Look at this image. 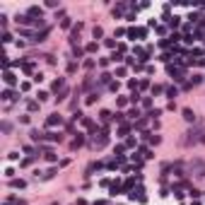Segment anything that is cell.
<instances>
[{
  "instance_id": "15",
  "label": "cell",
  "mask_w": 205,
  "mask_h": 205,
  "mask_svg": "<svg viewBox=\"0 0 205 205\" xmlns=\"http://www.w3.org/2000/svg\"><path fill=\"white\" fill-rule=\"evenodd\" d=\"M82 142H85V137H82V135H80V133H77V137L72 140V150H77V147H80Z\"/></svg>"
},
{
  "instance_id": "31",
  "label": "cell",
  "mask_w": 205,
  "mask_h": 205,
  "mask_svg": "<svg viewBox=\"0 0 205 205\" xmlns=\"http://www.w3.org/2000/svg\"><path fill=\"white\" fill-rule=\"evenodd\" d=\"M7 159H12V162H15V159H19V152H10V155H7Z\"/></svg>"
},
{
  "instance_id": "8",
  "label": "cell",
  "mask_w": 205,
  "mask_h": 205,
  "mask_svg": "<svg viewBox=\"0 0 205 205\" xmlns=\"http://www.w3.org/2000/svg\"><path fill=\"white\" fill-rule=\"evenodd\" d=\"M130 198H133V200H140V203H145V200H147V198H145V193H142V188H137V191H133V193H130Z\"/></svg>"
},
{
  "instance_id": "23",
  "label": "cell",
  "mask_w": 205,
  "mask_h": 205,
  "mask_svg": "<svg viewBox=\"0 0 205 205\" xmlns=\"http://www.w3.org/2000/svg\"><path fill=\"white\" fill-rule=\"evenodd\" d=\"M128 130H130V126H128V123H123V126H121V128H118V133H121V135H126V133H128Z\"/></svg>"
},
{
  "instance_id": "26",
  "label": "cell",
  "mask_w": 205,
  "mask_h": 205,
  "mask_svg": "<svg viewBox=\"0 0 205 205\" xmlns=\"http://www.w3.org/2000/svg\"><path fill=\"white\" fill-rule=\"evenodd\" d=\"M36 97H39V102H46V99H48V92H39Z\"/></svg>"
},
{
  "instance_id": "13",
  "label": "cell",
  "mask_w": 205,
  "mask_h": 205,
  "mask_svg": "<svg viewBox=\"0 0 205 205\" xmlns=\"http://www.w3.org/2000/svg\"><path fill=\"white\" fill-rule=\"evenodd\" d=\"M99 82H102V85H111V75H109V72H102V75H99Z\"/></svg>"
},
{
  "instance_id": "21",
  "label": "cell",
  "mask_w": 205,
  "mask_h": 205,
  "mask_svg": "<svg viewBox=\"0 0 205 205\" xmlns=\"http://www.w3.org/2000/svg\"><path fill=\"white\" fill-rule=\"evenodd\" d=\"M137 116H140V109H130L128 111V118H137Z\"/></svg>"
},
{
  "instance_id": "22",
  "label": "cell",
  "mask_w": 205,
  "mask_h": 205,
  "mask_svg": "<svg viewBox=\"0 0 205 205\" xmlns=\"http://www.w3.org/2000/svg\"><path fill=\"white\" fill-rule=\"evenodd\" d=\"M97 48H99V46H97V41H94V43H87V53H94Z\"/></svg>"
},
{
  "instance_id": "12",
  "label": "cell",
  "mask_w": 205,
  "mask_h": 205,
  "mask_svg": "<svg viewBox=\"0 0 205 205\" xmlns=\"http://www.w3.org/2000/svg\"><path fill=\"white\" fill-rule=\"evenodd\" d=\"M99 118L102 121H113V113L111 111H99Z\"/></svg>"
},
{
  "instance_id": "35",
  "label": "cell",
  "mask_w": 205,
  "mask_h": 205,
  "mask_svg": "<svg viewBox=\"0 0 205 205\" xmlns=\"http://www.w3.org/2000/svg\"><path fill=\"white\" fill-rule=\"evenodd\" d=\"M92 205H106V203H104V200H97V203H92Z\"/></svg>"
},
{
  "instance_id": "11",
  "label": "cell",
  "mask_w": 205,
  "mask_h": 205,
  "mask_svg": "<svg viewBox=\"0 0 205 205\" xmlns=\"http://www.w3.org/2000/svg\"><path fill=\"white\" fill-rule=\"evenodd\" d=\"M39 106H41L39 99H29V102H27V109H29V111H39Z\"/></svg>"
},
{
  "instance_id": "27",
  "label": "cell",
  "mask_w": 205,
  "mask_h": 205,
  "mask_svg": "<svg viewBox=\"0 0 205 205\" xmlns=\"http://www.w3.org/2000/svg\"><path fill=\"white\" fill-rule=\"evenodd\" d=\"M82 65H85V68L89 70V68H94V61H92V58H87V61H85V63H82Z\"/></svg>"
},
{
  "instance_id": "25",
  "label": "cell",
  "mask_w": 205,
  "mask_h": 205,
  "mask_svg": "<svg viewBox=\"0 0 205 205\" xmlns=\"http://www.w3.org/2000/svg\"><path fill=\"white\" fill-rule=\"evenodd\" d=\"M137 99H140V92H137V89H135V92L130 94V102H133V104H137Z\"/></svg>"
},
{
  "instance_id": "33",
  "label": "cell",
  "mask_w": 205,
  "mask_h": 205,
  "mask_svg": "<svg viewBox=\"0 0 205 205\" xmlns=\"http://www.w3.org/2000/svg\"><path fill=\"white\" fill-rule=\"evenodd\" d=\"M109 63H111V58H102V61H99V65H102V68H106Z\"/></svg>"
},
{
  "instance_id": "20",
  "label": "cell",
  "mask_w": 205,
  "mask_h": 205,
  "mask_svg": "<svg viewBox=\"0 0 205 205\" xmlns=\"http://www.w3.org/2000/svg\"><path fill=\"white\" fill-rule=\"evenodd\" d=\"M68 87H65V89H63V92H61V94H58V97H56V102H63V99H65V97H68Z\"/></svg>"
},
{
  "instance_id": "32",
  "label": "cell",
  "mask_w": 205,
  "mask_h": 205,
  "mask_svg": "<svg viewBox=\"0 0 205 205\" xmlns=\"http://www.w3.org/2000/svg\"><path fill=\"white\" fill-rule=\"evenodd\" d=\"M10 41H12V36H10L7 32H5V34H2V43H10Z\"/></svg>"
},
{
  "instance_id": "19",
  "label": "cell",
  "mask_w": 205,
  "mask_h": 205,
  "mask_svg": "<svg viewBox=\"0 0 205 205\" xmlns=\"http://www.w3.org/2000/svg\"><path fill=\"white\" fill-rule=\"evenodd\" d=\"M140 155H142V157H145V159H150V157H152V152H150V150H147V147H140Z\"/></svg>"
},
{
  "instance_id": "5",
  "label": "cell",
  "mask_w": 205,
  "mask_h": 205,
  "mask_svg": "<svg viewBox=\"0 0 205 205\" xmlns=\"http://www.w3.org/2000/svg\"><path fill=\"white\" fill-rule=\"evenodd\" d=\"M167 70H169V75L174 77V80H183V70H181V68H174V65H169Z\"/></svg>"
},
{
  "instance_id": "3",
  "label": "cell",
  "mask_w": 205,
  "mask_h": 205,
  "mask_svg": "<svg viewBox=\"0 0 205 205\" xmlns=\"http://www.w3.org/2000/svg\"><path fill=\"white\" fill-rule=\"evenodd\" d=\"M2 80H5V85H10V87H12V85H17V77H15L10 70H5V72H2Z\"/></svg>"
},
{
  "instance_id": "9",
  "label": "cell",
  "mask_w": 205,
  "mask_h": 205,
  "mask_svg": "<svg viewBox=\"0 0 205 205\" xmlns=\"http://www.w3.org/2000/svg\"><path fill=\"white\" fill-rule=\"evenodd\" d=\"M181 113H183V118H186V121H188V123H193V121H196V113H193V111H191V109H183V111H181Z\"/></svg>"
},
{
  "instance_id": "6",
  "label": "cell",
  "mask_w": 205,
  "mask_h": 205,
  "mask_svg": "<svg viewBox=\"0 0 205 205\" xmlns=\"http://www.w3.org/2000/svg\"><path fill=\"white\" fill-rule=\"evenodd\" d=\"M27 15H29L32 19H34V17H39V19H41V17H43V12H41V7H36V5H32V7L27 10Z\"/></svg>"
},
{
  "instance_id": "2",
  "label": "cell",
  "mask_w": 205,
  "mask_h": 205,
  "mask_svg": "<svg viewBox=\"0 0 205 205\" xmlns=\"http://www.w3.org/2000/svg\"><path fill=\"white\" fill-rule=\"evenodd\" d=\"M186 135H188V137H186L183 142H186V145H193V142H198V140H200L198 135H203V133H200V130H188Z\"/></svg>"
},
{
  "instance_id": "10",
  "label": "cell",
  "mask_w": 205,
  "mask_h": 205,
  "mask_svg": "<svg viewBox=\"0 0 205 205\" xmlns=\"http://www.w3.org/2000/svg\"><path fill=\"white\" fill-rule=\"evenodd\" d=\"M10 186H12V188H24L27 181H22V179H10Z\"/></svg>"
},
{
  "instance_id": "34",
  "label": "cell",
  "mask_w": 205,
  "mask_h": 205,
  "mask_svg": "<svg viewBox=\"0 0 205 205\" xmlns=\"http://www.w3.org/2000/svg\"><path fill=\"white\" fill-rule=\"evenodd\" d=\"M32 77H34V82H41V80H43V75H41V72H34Z\"/></svg>"
},
{
  "instance_id": "1",
  "label": "cell",
  "mask_w": 205,
  "mask_h": 205,
  "mask_svg": "<svg viewBox=\"0 0 205 205\" xmlns=\"http://www.w3.org/2000/svg\"><path fill=\"white\" fill-rule=\"evenodd\" d=\"M63 123V116H58V113H51L48 118H46V126L48 128H56V126H61Z\"/></svg>"
},
{
  "instance_id": "24",
  "label": "cell",
  "mask_w": 205,
  "mask_h": 205,
  "mask_svg": "<svg viewBox=\"0 0 205 205\" xmlns=\"http://www.w3.org/2000/svg\"><path fill=\"white\" fill-rule=\"evenodd\" d=\"M92 34H94V39H99V36L104 34V29H102V27H94V32H92Z\"/></svg>"
},
{
  "instance_id": "28",
  "label": "cell",
  "mask_w": 205,
  "mask_h": 205,
  "mask_svg": "<svg viewBox=\"0 0 205 205\" xmlns=\"http://www.w3.org/2000/svg\"><path fill=\"white\" fill-rule=\"evenodd\" d=\"M142 106H145V109H150V106H152V99H150V97H145V99H142Z\"/></svg>"
},
{
  "instance_id": "18",
  "label": "cell",
  "mask_w": 205,
  "mask_h": 205,
  "mask_svg": "<svg viewBox=\"0 0 205 205\" xmlns=\"http://www.w3.org/2000/svg\"><path fill=\"white\" fill-rule=\"evenodd\" d=\"M82 53H85V51H82L80 46H75V48H72V56H75V58H82Z\"/></svg>"
},
{
  "instance_id": "4",
  "label": "cell",
  "mask_w": 205,
  "mask_h": 205,
  "mask_svg": "<svg viewBox=\"0 0 205 205\" xmlns=\"http://www.w3.org/2000/svg\"><path fill=\"white\" fill-rule=\"evenodd\" d=\"M41 140H48V142H61L63 140V135L61 133H43V137Z\"/></svg>"
},
{
  "instance_id": "29",
  "label": "cell",
  "mask_w": 205,
  "mask_h": 205,
  "mask_svg": "<svg viewBox=\"0 0 205 205\" xmlns=\"http://www.w3.org/2000/svg\"><path fill=\"white\" fill-rule=\"evenodd\" d=\"M118 87H121L118 82H111V85H109V89H111V92H118Z\"/></svg>"
},
{
  "instance_id": "14",
  "label": "cell",
  "mask_w": 205,
  "mask_h": 205,
  "mask_svg": "<svg viewBox=\"0 0 205 205\" xmlns=\"http://www.w3.org/2000/svg\"><path fill=\"white\" fill-rule=\"evenodd\" d=\"M167 97H169V99H176V97H179V89H176V87H167Z\"/></svg>"
},
{
  "instance_id": "17",
  "label": "cell",
  "mask_w": 205,
  "mask_h": 205,
  "mask_svg": "<svg viewBox=\"0 0 205 205\" xmlns=\"http://www.w3.org/2000/svg\"><path fill=\"white\" fill-rule=\"evenodd\" d=\"M97 99H99V92H92V94L87 97V104H94Z\"/></svg>"
},
{
  "instance_id": "30",
  "label": "cell",
  "mask_w": 205,
  "mask_h": 205,
  "mask_svg": "<svg viewBox=\"0 0 205 205\" xmlns=\"http://www.w3.org/2000/svg\"><path fill=\"white\" fill-rule=\"evenodd\" d=\"M162 92H164V89H162L159 85H155V87H152V94H162Z\"/></svg>"
},
{
  "instance_id": "16",
  "label": "cell",
  "mask_w": 205,
  "mask_h": 205,
  "mask_svg": "<svg viewBox=\"0 0 205 205\" xmlns=\"http://www.w3.org/2000/svg\"><path fill=\"white\" fill-rule=\"evenodd\" d=\"M2 99H5V102H10V99H15V94H12V89H5V92H2Z\"/></svg>"
},
{
  "instance_id": "7",
  "label": "cell",
  "mask_w": 205,
  "mask_h": 205,
  "mask_svg": "<svg viewBox=\"0 0 205 205\" xmlns=\"http://www.w3.org/2000/svg\"><path fill=\"white\" fill-rule=\"evenodd\" d=\"M106 142H109V137H106V133H102V137H99V140H94V142H92V147H94V150H102Z\"/></svg>"
}]
</instances>
